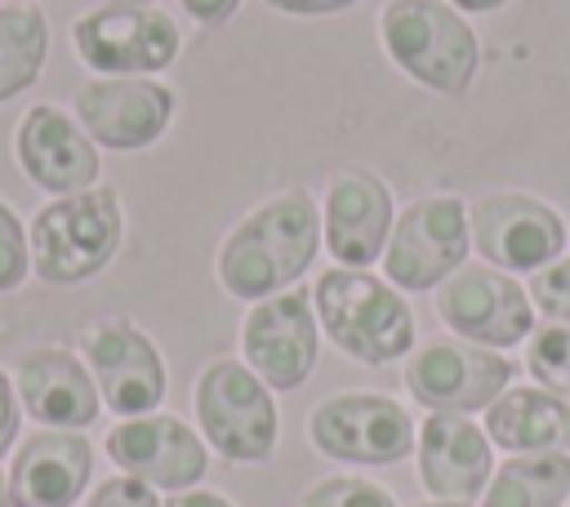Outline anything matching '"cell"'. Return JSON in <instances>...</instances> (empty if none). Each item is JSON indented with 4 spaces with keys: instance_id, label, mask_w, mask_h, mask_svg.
Segmentation results:
<instances>
[{
    "instance_id": "cell-34",
    "label": "cell",
    "mask_w": 570,
    "mask_h": 507,
    "mask_svg": "<svg viewBox=\"0 0 570 507\" xmlns=\"http://www.w3.org/2000/svg\"><path fill=\"white\" fill-rule=\"evenodd\" d=\"M419 507H472V503H454V498H432V503H419Z\"/></svg>"
},
{
    "instance_id": "cell-17",
    "label": "cell",
    "mask_w": 570,
    "mask_h": 507,
    "mask_svg": "<svg viewBox=\"0 0 570 507\" xmlns=\"http://www.w3.org/2000/svg\"><path fill=\"white\" fill-rule=\"evenodd\" d=\"M13 156L22 165V173L49 191V196H71L85 187H98V142L80 129L76 116H67L53 102H36L18 133H13Z\"/></svg>"
},
{
    "instance_id": "cell-4",
    "label": "cell",
    "mask_w": 570,
    "mask_h": 507,
    "mask_svg": "<svg viewBox=\"0 0 570 507\" xmlns=\"http://www.w3.org/2000/svg\"><path fill=\"white\" fill-rule=\"evenodd\" d=\"M31 271L45 285H85L94 280L125 240V209L111 187H85L53 196L31 218Z\"/></svg>"
},
{
    "instance_id": "cell-35",
    "label": "cell",
    "mask_w": 570,
    "mask_h": 507,
    "mask_svg": "<svg viewBox=\"0 0 570 507\" xmlns=\"http://www.w3.org/2000/svg\"><path fill=\"white\" fill-rule=\"evenodd\" d=\"M0 507H13L9 503V476H0Z\"/></svg>"
},
{
    "instance_id": "cell-20",
    "label": "cell",
    "mask_w": 570,
    "mask_h": 507,
    "mask_svg": "<svg viewBox=\"0 0 570 507\" xmlns=\"http://www.w3.org/2000/svg\"><path fill=\"white\" fill-rule=\"evenodd\" d=\"M18 400L36 422L62 431L89 427L102 405L94 374L67 347H36L18 360Z\"/></svg>"
},
{
    "instance_id": "cell-1",
    "label": "cell",
    "mask_w": 570,
    "mask_h": 507,
    "mask_svg": "<svg viewBox=\"0 0 570 507\" xmlns=\"http://www.w3.org/2000/svg\"><path fill=\"white\" fill-rule=\"evenodd\" d=\"M321 249V209L307 187H281L258 200L218 245V285L240 298L258 302L289 289Z\"/></svg>"
},
{
    "instance_id": "cell-15",
    "label": "cell",
    "mask_w": 570,
    "mask_h": 507,
    "mask_svg": "<svg viewBox=\"0 0 570 507\" xmlns=\"http://www.w3.org/2000/svg\"><path fill=\"white\" fill-rule=\"evenodd\" d=\"M80 351L102 405L116 409L120 418L151 414L165 400V360L138 325L98 320L80 334Z\"/></svg>"
},
{
    "instance_id": "cell-3",
    "label": "cell",
    "mask_w": 570,
    "mask_h": 507,
    "mask_svg": "<svg viewBox=\"0 0 570 507\" xmlns=\"http://www.w3.org/2000/svg\"><path fill=\"white\" fill-rule=\"evenodd\" d=\"M383 53L423 89L459 98L472 89L481 44L450 0H387L379 9Z\"/></svg>"
},
{
    "instance_id": "cell-27",
    "label": "cell",
    "mask_w": 570,
    "mask_h": 507,
    "mask_svg": "<svg viewBox=\"0 0 570 507\" xmlns=\"http://www.w3.org/2000/svg\"><path fill=\"white\" fill-rule=\"evenodd\" d=\"M530 302H534L539 316L570 329V258L566 254L530 276Z\"/></svg>"
},
{
    "instance_id": "cell-18",
    "label": "cell",
    "mask_w": 570,
    "mask_h": 507,
    "mask_svg": "<svg viewBox=\"0 0 570 507\" xmlns=\"http://www.w3.org/2000/svg\"><path fill=\"white\" fill-rule=\"evenodd\" d=\"M419 454V485L436 498L472 503L485 494L494 476V454L485 427H476L468 414H428L414 431Z\"/></svg>"
},
{
    "instance_id": "cell-32",
    "label": "cell",
    "mask_w": 570,
    "mask_h": 507,
    "mask_svg": "<svg viewBox=\"0 0 570 507\" xmlns=\"http://www.w3.org/2000/svg\"><path fill=\"white\" fill-rule=\"evenodd\" d=\"M165 507H232L223 494H214V489H183V494H174Z\"/></svg>"
},
{
    "instance_id": "cell-14",
    "label": "cell",
    "mask_w": 570,
    "mask_h": 507,
    "mask_svg": "<svg viewBox=\"0 0 570 507\" xmlns=\"http://www.w3.org/2000/svg\"><path fill=\"white\" fill-rule=\"evenodd\" d=\"M80 129L107 151H142L174 120V89L156 76H98L76 89Z\"/></svg>"
},
{
    "instance_id": "cell-6",
    "label": "cell",
    "mask_w": 570,
    "mask_h": 507,
    "mask_svg": "<svg viewBox=\"0 0 570 507\" xmlns=\"http://www.w3.org/2000/svg\"><path fill=\"white\" fill-rule=\"evenodd\" d=\"M196 422L227 463H267L276 449L272 387L245 360H209L200 369Z\"/></svg>"
},
{
    "instance_id": "cell-30",
    "label": "cell",
    "mask_w": 570,
    "mask_h": 507,
    "mask_svg": "<svg viewBox=\"0 0 570 507\" xmlns=\"http://www.w3.org/2000/svg\"><path fill=\"white\" fill-rule=\"evenodd\" d=\"M13 436H18V391H13L9 374L0 369V458L9 454Z\"/></svg>"
},
{
    "instance_id": "cell-7",
    "label": "cell",
    "mask_w": 570,
    "mask_h": 507,
    "mask_svg": "<svg viewBox=\"0 0 570 507\" xmlns=\"http://www.w3.org/2000/svg\"><path fill=\"white\" fill-rule=\"evenodd\" d=\"M468 227H472V249L481 262L512 271V276H534L539 267L557 262L570 245L566 218L557 205H548L534 191H485L468 205Z\"/></svg>"
},
{
    "instance_id": "cell-31",
    "label": "cell",
    "mask_w": 570,
    "mask_h": 507,
    "mask_svg": "<svg viewBox=\"0 0 570 507\" xmlns=\"http://www.w3.org/2000/svg\"><path fill=\"white\" fill-rule=\"evenodd\" d=\"M356 0H267V9L289 13V18H325V13H343Z\"/></svg>"
},
{
    "instance_id": "cell-16",
    "label": "cell",
    "mask_w": 570,
    "mask_h": 507,
    "mask_svg": "<svg viewBox=\"0 0 570 507\" xmlns=\"http://www.w3.org/2000/svg\"><path fill=\"white\" fill-rule=\"evenodd\" d=\"M107 458L125 476L169 494L191 489L209 467L205 440L174 414H138L116 422L107 431Z\"/></svg>"
},
{
    "instance_id": "cell-11",
    "label": "cell",
    "mask_w": 570,
    "mask_h": 507,
    "mask_svg": "<svg viewBox=\"0 0 570 507\" xmlns=\"http://www.w3.org/2000/svg\"><path fill=\"white\" fill-rule=\"evenodd\" d=\"M307 440L338 463L387 467L414 449V418L379 391H343L307 414Z\"/></svg>"
},
{
    "instance_id": "cell-21",
    "label": "cell",
    "mask_w": 570,
    "mask_h": 507,
    "mask_svg": "<svg viewBox=\"0 0 570 507\" xmlns=\"http://www.w3.org/2000/svg\"><path fill=\"white\" fill-rule=\"evenodd\" d=\"M485 436L512 454L570 449V400L543 387H508L485 409Z\"/></svg>"
},
{
    "instance_id": "cell-5",
    "label": "cell",
    "mask_w": 570,
    "mask_h": 507,
    "mask_svg": "<svg viewBox=\"0 0 570 507\" xmlns=\"http://www.w3.org/2000/svg\"><path fill=\"white\" fill-rule=\"evenodd\" d=\"M472 254V227L468 205L459 196H419L396 209L387 245H383V280H392L405 294L436 289L445 276H454Z\"/></svg>"
},
{
    "instance_id": "cell-26",
    "label": "cell",
    "mask_w": 570,
    "mask_h": 507,
    "mask_svg": "<svg viewBox=\"0 0 570 507\" xmlns=\"http://www.w3.org/2000/svg\"><path fill=\"white\" fill-rule=\"evenodd\" d=\"M31 271V236L22 218L0 200V294H13Z\"/></svg>"
},
{
    "instance_id": "cell-13",
    "label": "cell",
    "mask_w": 570,
    "mask_h": 507,
    "mask_svg": "<svg viewBox=\"0 0 570 507\" xmlns=\"http://www.w3.org/2000/svg\"><path fill=\"white\" fill-rule=\"evenodd\" d=\"M396 205L383 173L370 165H338L321 196V245L334 267H374L383 258Z\"/></svg>"
},
{
    "instance_id": "cell-29",
    "label": "cell",
    "mask_w": 570,
    "mask_h": 507,
    "mask_svg": "<svg viewBox=\"0 0 570 507\" xmlns=\"http://www.w3.org/2000/svg\"><path fill=\"white\" fill-rule=\"evenodd\" d=\"M183 4V13L191 18V22H200V27H223L236 9H240V0H178Z\"/></svg>"
},
{
    "instance_id": "cell-25",
    "label": "cell",
    "mask_w": 570,
    "mask_h": 507,
    "mask_svg": "<svg viewBox=\"0 0 570 507\" xmlns=\"http://www.w3.org/2000/svg\"><path fill=\"white\" fill-rule=\"evenodd\" d=\"M298 507H396V498L361 476H325L298 498Z\"/></svg>"
},
{
    "instance_id": "cell-28",
    "label": "cell",
    "mask_w": 570,
    "mask_h": 507,
    "mask_svg": "<svg viewBox=\"0 0 570 507\" xmlns=\"http://www.w3.org/2000/svg\"><path fill=\"white\" fill-rule=\"evenodd\" d=\"M89 507H160L156 489L134 476H111L89 494Z\"/></svg>"
},
{
    "instance_id": "cell-10",
    "label": "cell",
    "mask_w": 570,
    "mask_h": 507,
    "mask_svg": "<svg viewBox=\"0 0 570 507\" xmlns=\"http://www.w3.org/2000/svg\"><path fill=\"white\" fill-rule=\"evenodd\" d=\"M436 316L450 334L481 342V347H517L534 329L530 289L490 262H463L454 276L436 285Z\"/></svg>"
},
{
    "instance_id": "cell-24",
    "label": "cell",
    "mask_w": 570,
    "mask_h": 507,
    "mask_svg": "<svg viewBox=\"0 0 570 507\" xmlns=\"http://www.w3.org/2000/svg\"><path fill=\"white\" fill-rule=\"evenodd\" d=\"M525 365L534 382L561 400H570V329L566 325H539L525 338Z\"/></svg>"
},
{
    "instance_id": "cell-36",
    "label": "cell",
    "mask_w": 570,
    "mask_h": 507,
    "mask_svg": "<svg viewBox=\"0 0 570 507\" xmlns=\"http://www.w3.org/2000/svg\"><path fill=\"white\" fill-rule=\"evenodd\" d=\"M107 4H156V0H107Z\"/></svg>"
},
{
    "instance_id": "cell-23",
    "label": "cell",
    "mask_w": 570,
    "mask_h": 507,
    "mask_svg": "<svg viewBox=\"0 0 570 507\" xmlns=\"http://www.w3.org/2000/svg\"><path fill=\"white\" fill-rule=\"evenodd\" d=\"M49 53V22L36 4H0V102L40 80Z\"/></svg>"
},
{
    "instance_id": "cell-22",
    "label": "cell",
    "mask_w": 570,
    "mask_h": 507,
    "mask_svg": "<svg viewBox=\"0 0 570 507\" xmlns=\"http://www.w3.org/2000/svg\"><path fill=\"white\" fill-rule=\"evenodd\" d=\"M566 498H570V454L548 449V454L508 458L490 476L481 507H561Z\"/></svg>"
},
{
    "instance_id": "cell-9",
    "label": "cell",
    "mask_w": 570,
    "mask_h": 507,
    "mask_svg": "<svg viewBox=\"0 0 570 507\" xmlns=\"http://www.w3.org/2000/svg\"><path fill=\"white\" fill-rule=\"evenodd\" d=\"M405 387L432 414L490 409L512 387V360L468 338H428L405 360Z\"/></svg>"
},
{
    "instance_id": "cell-19",
    "label": "cell",
    "mask_w": 570,
    "mask_h": 507,
    "mask_svg": "<svg viewBox=\"0 0 570 507\" xmlns=\"http://www.w3.org/2000/svg\"><path fill=\"white\" fill-rule=\"evenodd\" d=\"M94 471V445L80 431L45 427L31 431L9 463V503L13 507H71Z\"/></svg>"
},
{
    "instance_id": "cell-37",
    "label": "cell",
    "mask_w": 570,
    "mask_h": 507,
    "mask_svg": "<svg viewBox=\"0 0 570 507\" xmlns=\"http://www.w3.org/2000/svg\"><path fill=\"white\" fill-rule=\"evenodd\" d=\"M4 4H31V0H4Z\"/></svg>"
},
{
    "instance_id": "cell-33",
    "label": "cell",
    "mask_w": 570,
    "mask_h": 507,
    "mask_svg": "<svg viewBox=\"0 0 570 507\" xmlns=\"http://www.w3.org/2000/svg\"><path fill=\"white\" fill-rule=\"evenodd\" d=\"M459 13H490V9H503L508 0H450Z\"/></svg>"
},
{
    "instance_id": "cell-2",
    "label": "cell",
    "mask_w": 570,
    "mask_h": 507,
    "mask_svg": "<svg viewBox=\"0 0 570 507\" xmlns=\"http://www.w3.org/2000/svg\"><path fill=\"white\" fill-rule=\"evenodd\" d=\"M316 325L325 338L361 360V365H392L414 351V311L401 289L370 267H325L312 285Z\"/></svg>"
},
{
    "instance_id": "cell-12",
    "label": "cell",
    "mask_w": 570,
    "mask_h": 507,
    "mask_svg": "<svg viewBox=\"0 0 570 507\" xmlns=\"http://www.w3.org/2000/svg\"><path fill=\"white\" fill-rule=\"evenodd\" d=\"M240 351L245 365L276 391H294L307 382L316 351H321V325L312 294L289 285L272 298H258L240 325Z\"/></svg>"
},
{
    "instance_id": "cell-8",
    "label": "cell",
    "mask_w": 570,
    "mask_h": 507,
    "mask_svg": "<svg viewBox=\"0 0 570 507\" xmlns=\"http://www.w3.org/2000/svg\"><path fill=\"white\" fill-rule=\"evenodd\" d=\"M71 44L98 76H156L178 49V22L156 4H98L71 22Z\"/></svg>"
}]
</instances>
